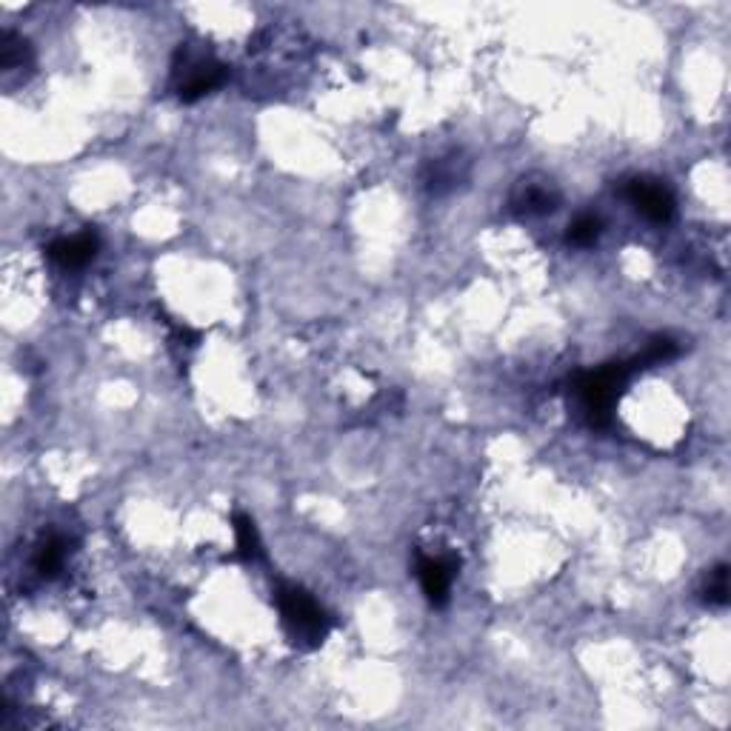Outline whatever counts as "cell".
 <instances>
[{
  "label": "cell",
  "mask_w": 731,
  "mask_h": 731,
  "mask_svg": "<svg viewBox=\"0 0 731 731\" xmlns=\"http://www.w3.org/2000/svg\"><path fill=\"white\" fill-rule=\"evenodd\" d=\"M632 375V366L629 363H609L597 372L577 377V397L586 409V415L594 426H606L612 420V409L617 403V397L623 392L626 380Z\"/></svg>",
  "instance_id": "2"
},
{
  "label": "cell",
  "mask_w": 731,
  "mask_h": 731,
  "mask_svg": "<svg viewBox=\"0 0 731 731\" xmlns=\"http://www.w3.org/2000/svg\"><path fill=\"white\" fill-rule=\"evenodd\" d=\"M63 557H66V549H63V540L60 537H46L40 540L38 552H35V569H38L43 577H55L63 566Z\"/></svg>",
  "instance_id": "8"
},
{
  "label": "cell",
  "mask_w": 731,
  "mask_h": 731,
  "mask_svg": "<svg viewBox=\"0 0 731 731\" xmlns=\"http://www.w3.org/2000/svg\"><path fill=\"white\" fill-rule=\"evenodd\" d=\"M277 609L283 629L292 637L295 646L315 649L329 634V617L320 609L315 597L303 592L300 586H280L277 589Z\"/></svg>",
  "instance_id": "1"
},
{
  "label": "cell",
  "mask_w": 731,
  "mask_h": 731,
  "mask_svg": "<svg viewBox=\"0 0 731 731\" xmlns=\"http://www.w3.org/2000/svg\"><path fill=\"white\" fill-rule=\"evenodd\" d=\"M600 218H594V215H580V218H574L569 223V232H566V240L572 243V246H592L594 240L600 238Z\"/></svg>",
  "instance_id": "12"
},
{
  "label": "cell",
  "mask_w": 731,
  "mask_h": 731,
  "mask_svg": "<svg viewBox=\"0 0 731 731\" xmlns=\"http://www.w3.org/2000/svg\"><path fill=\"white\" fill-rule=\"evenodd\" d=\"M626 198L637 206V212H643L646 218L654 223H666L674 215V198L672 192L660 183V180L634 178L626 183Z\"/></svg>",
  "instance_id": "4"
},
{
  "label": "cell",
  "mask_w": 731,
  "mask_h": 731,
  "mask_svg": "<svg viewBox=\"0 0 731 731\" xmlns=\"http://www.w3.org/2000/svg\"><path fill=\"white\" fill-rule=\"evenodd\" d=\"M32 58V52H29V43L18 35H12V32H3V38H0V66L9 72V69H20L26 60Z\"/></svg>",
  "instance_id": "10"
},
{
  "label": "cell",
  "mask_w": 731,
  "mask_h": 731,
  "mask_svg": "<svg viewBox=\"0 0 731 731\" xmlns=\"http://www.w3.org/2000/svg\"><path fill=\"white\" fill-rule=\"evenodd\" d=\"M706 600L717 603V606H726L729 603V566H717L706 586Z\"/></svg>",
  "instance_id": "13"
},
{
  "label": "cell",
  "mask_w": 731,
  "mask_h": 731,
  "mask_svg": "<svg viewBox=\"0 0 731 731\" xmlns=\"http://www.w3.org/2000/svg\"><path fill=\"white\" fill-rule=\"evenodd\" d=\"M95 255H98V235L95 232H80L75 238H63L49 246V257L58 260L66 269L86 266Z\"/></svg>",
  "instance_id": "6"
},
{
  "label": "cell",
  "mask_w": 731,
  "mask_h": 731,
  "mask_svg": "<svg viewBox=\"0 0 731 731\" xmlns=\"http://www.w3.org/2000/svg\"><path fill=\"white\" fill-rule=\"evenodd\" d=\"M417 577H420V586L423 594L429 597V603L443 606L449 600V589H452V566L446 560H437V557H420L417 563Z\"/></svg>",
  "instance_id": "5"
},
{
  "label": "cell",
  "mask_w": 731,
  "mask_h": 731,
  "mask_svg": "<svg viewBox=\"0 0 731 731\" xmlns=\"http://www.w3.org/2000/svg\"><path fill=\"white\" fill-rule=\"evenodd\" d=\"M557 203L560 195L549 183H526V180L512 198V206L520 215H549L557 209Z\"/></svg>",
  "instance_id": "7"
},
{
  "label": "cell",
  "mask_w": 731,
  "mask_h": 731,
  "mask_svg": "<svg viewBox=\"0 0 731 731\" xmlns=\"http://www.w3.org/2000/svg\"><path fill=\"white\" fill-rule=\"evenodd\" d=\"M674 355H677V343H674L672 337H654L652 343H649V349L637 357L634 363H629V366H632L634 372V369H646V366H657L663 360H672Z\"/></svg>",
  "instance_id": "11"
},
{
  "label": "cell",
  "mask_w": 731,
  "mask_h": 731,
  "mask_svg": "<svg viewBox=\"0 0 731 731\" xmlns=\"http://www.w3.org/2000/svg\"><path fill=\"white\" fill-rule=\"evenodd\" d=\"M235 537H238V554L243 560H257L260 557V537H257L255 520L246 514H235Z\"/></svg>",
  "instance_id": "9"
},
{
  "label": "cell",
  "mask_w": 731,
  "mask_h": 731,
  "mask_svg": "<svg viewBox=\"0 0 731 731\" xmlns=\"http://www.w3.org/2000/svg\"><path fill=\"white\" fill-rule=\"evenodd\" d=\"M183 55V52H180ZM226 66L212 58H189L183 55V66L175 69L178 78V98L192 103V100L203 98L209 92H215L220 83L226 80Z\"/></svg>",
  "instance_id": "3"
}]
</instances>
